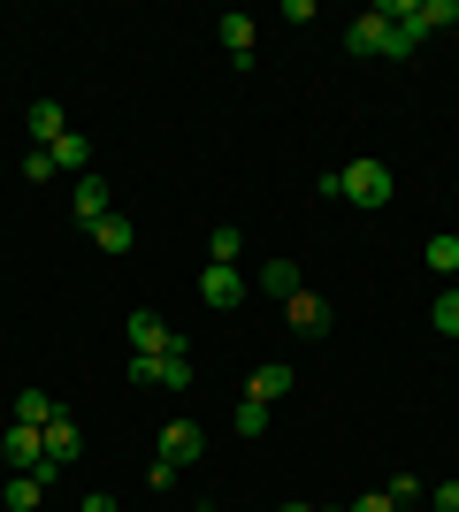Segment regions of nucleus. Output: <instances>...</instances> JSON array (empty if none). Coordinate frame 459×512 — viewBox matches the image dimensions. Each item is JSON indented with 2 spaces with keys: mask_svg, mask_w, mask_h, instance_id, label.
Segmentation results:
<instances>
[{
  "mask_svg": "<svg viewBox=\"0 0 459 512\" xmlns=\"http://www.w3.org/2000/svg\"><path fill=\"white\" fill-rule=\"evenodd\" d=\"M123 337H131V352H184V337H176V329L153 314V306H138V314L123 321Z\"/></svg>",
  "mask_w": 459,
  "mask_h": 512,
  "instance_id": "3",
  "label": "nucleus"
},
{
  "mask_svg": "<svg viewBox=\"0 0 459 512\" xmlns=\"http://www.w3.org/2000/svg\"><path fill=\"white\" fill-rule=\"evenodd\" d=\"M230 428H238V436H268V406H253V398H238V413H230Z\"/></svg>",
  "mask_w": 459,
  "mask_h": 512,
  "instance_id": "20",
  "label": "nucleus"
},
{
  "mask_svg": "<svg viewBox=\"0 0 459 512\" xmlns=\"http://www.w3.org/2000/svg\"><path fill=\"white\" fill-rule=\"evenodd\" d=\"M238 253H245L238 222H215V230H207V260H215V268H238Z\"/></svg>",
  "mask_w": 459,
  "mask_h": 512,
  "instance_id": "14",
  "label": "nucleus"
},
{
  "mask_svg": "<svg viewBox=\"0 0 459 512\" xmlns=\"http://www.w3.org/2000/svg\"><path fill=\"white\" fill-rule=\"evenodd\" d=\"M429 505H437V512H459V482H437V490H429Z\"/></svg>",
  "mask_w": 459,
  "mask_h": 512,
  "instance_id": "24",
  "label": "nucleus"
},
{
  "mask_svg": "<svg viewBox=\"0 0 459 512\" xmlns=\"http://www.w3.org/2000/svg\"><path fill=\"white\" fill-rule=\"evenodd\" d=\"M199 451H207V436H199V421H169V428H161V459H169L176 474L192 467Z\"/></svg>",
  "mask_w": 459,
  "mask_h": 512,
  "instance_id": "6",
  "label": "nucleus"
},
{
  "mask_svg": "<svg viewBox=\"0 0 459 512\" xmlns=\"http://www.w3.org/2000/svg\"><path fill=\"white\" fill-rule=\"evenodd\" d=\"M92 245H100V253H108V260H123V253H131V245H138V230H131V222H123V214H108V222H92Z\"/></svg>",
  "mask_w": 459,
  "mask_h": 512,
  "instance_id": "12",
  "label": "nucleus"
},
{
  "mask_svg": "<svg viewBox=\"0 0 459 512\" xmlns=\"http://www.w3.org/2000/svg\"><path fill=\"white\" fill-rule=\"evenodd\" d=\"M46 153H54V169H69V176H92V138H85V130H62V138H54Z\"/></svg>",
  "mask_w": 459,
  "mask_h": 512,
  "instance_id": "11",
  "label": "nucleus"
},
{
  "mask_svg": "<svg viewBox=\"0 0 459 512\" xmlns=\"http://www.w3.org/2000/svg\"><path fill=\"white\" fill-rule=\"evenodd\" d=\"M238 299H245V276H238V268H215V260H207V268H199V306H207V314H230Z\"/></svg>",
  "mask_w": 459,
  "mask_h": 512,
  "instance_id": "4",
  "label": "nucleus"
},
{
  "mask_svg": "<svg viewBox=\"0 0 459 512\" xmlns=\"http://www.w3.org/2000/svg\"><path fill=\"white\" fill-rule=\"evenodd\" d=\"M337 192H345L352 207H391L398 176H391V161H352V169H337Z\"/></svg>",
  "mask_w": 459,
  "mask_h": 512,
  "instance_id": "1",
  "label": "nucleus"
},
{
  "mask_svg": "<svg viewBox=\"0 0 459 512\" xmlns=\"http://www.w3.org/2000/svg\"><path fill=\"white\" fill-rule=\"evenodd\" d=\"M62 130H69L62 100H31V138H39V146H54V138H62Z\"/></svg>",
  "mask_w": 459,
  "mask_h": 512,
  "instance_id": "15",
  "label": "nucleus"
},
{
  "mask_svg": "<svg viewBox=\"0 0 459 512\" xmlns=\"http://www.w3.org/2000/svg\"><path fill=\"white\" fill-rule=\"evenodd\" d=\"M222 46H230V62H238V69H253V16L230 8V16H222Z\"/></svg>",
  "mask_w": 459,
  "mask_h": 512,
  "instance_id": "13",
  "label": "nucleus"
},
{
  "mask_svg": "<svg viewBox=\"0 0 459 512\" xmlns=\"http://www.w3.org/2000/svg\"><path fill=\"white\" fill-rule=\"evenodd\" d=\"M245 398H253V406L291 398V367H284V360H261V367H253V383H245Z\"/></svg>",
  "mask_w": 459,
  "mask_h": 512,
  "instance_id": "10",
  "label": "nucleus"
},
{
  "mask_svg": "<svg viewBox=\"0 0 459 512\" xmlns=\"http://www.w3.org/2000/svg\"><path fill=\"white\" fill-rule=\"evenodd\" d=\"M0 459H8L16 474H39V467H46V428H16V421H8V436H0Z\"/></svg>",
  "mask_w": 459,
  "mask_h": 512,
  "instance_id": "5",
  "label": "nucleus"
},
{
  "mask_svg": "<svg viewBox=\"0 0 459 512\" xmlns=\"http://www.w3.org/2000/svg\"><path fill=\"white\" fill-rule=\"evenodd\" d=\"M284 512H314V505H284Z\"/></svg>",
  "mask_w": 459,
  "mask_h": 512,
  "instance_id": "28",
  "label": "nucleus"
},
{
  "mask_svg": "<svg viewBox=\"0 0 459 512\" xmlns=\"http://www.w3.org/2000/svg\"><path fill=\"white\" fill-rule=\"evenodd\" d=\"M429 321H437V337H459V291H437V306H429Z\"/></svg>",
  "mask_w": 459,
  "mask_h": 512,
  "instance_id": "21",
  "label": "nucleus"
},
{
  "mask_svg": "<svg viewBox=\"0 0 459 512\" xmlns=\"http://www.w3.org/2000/svg\"><path fill=\"white\" fill-rule=\"evenodd\" d=\"M23 176H31V184H46V176H62V169H54V153H46V146H31V153H23Z\"/></svg>",
  "mask_w": 459,
  "mask_h": 512,
  "instance_id": "23",
  "label": "nucleus"
},
{
  "mask_svg": "<svg viewBox=\"0 0 459 512\" xmlns=\"http://www.w3.org/2000/svg\"><path fill=\"white\" fill-rule=\"evenodd\" d=\"M46 490H54V467H39V474H8L0 505H8V512H39V505H46Z\"/></svg>",
  "mask_w": 459,
  "mask_h": 512,
  "instance_id": "7",
  "label": "nucleus"
},
{
  "mask_svg": "<svg viewBox=\"0 0 459 512\" xmlns=\"http://www.w3.org/2000/svg\"><path fill=\"white\" fill-rule=\"evenodd\" d=\"M444 23H459V0H421V31H444Z\"/></svg>",
  "mask_w": 459,
  "mask_h": 512,
  "instance_id": "22",
  "label": "nucleus"
},
{
  "mask_svg": "<svg viewBox=\"0 0 459 512\" xmlns=\"http://www.w3.org/2000/svg\"><path fill=\"white\" fill-rule=\"evenodd\" d=\"M383 497H391L398 512H421V505H429V490H421L414 474H391V482H383Z\"/></svg>",
  "mask_w": 459,
  "mask_h": 512,
  "instance_id": "19",
  "label": "nucleus"
},
{
  "mask_svg": "<svg viewBox=\"0 0 459 512\" xmlns=\"http://www.w3.org/2000/svg\"><path fill=\"white\" fill-rule=\"evenodd\" d=\"M54 413H62V406H54L46 390H16V428H46Z\"/></svg>",
  "mask_w": 459,
  "mask_h": 512,
  "instance_id": "16",
  "label": "nucleus"
},
{
  "mask_svg": "<svg viewBox=\"0 0 459 512\" xmlns=\"http://www.w3.org/2000/svg\"><path fill=\"white\" fill-rule=\"evenodd\" d=\"M421 260H429V276H459V237H452V230H437Z\"/></svg>",
  "mask_w": 459,
  "mask_h": 512,
  "instance_id": "18",
  "label": "nucleus"
},
{
  "mask_svg": "<svg viewBox=\"0 0 459 512\" xmlns=\"http://www.w3.org/2000/svg\"><path fill=\"white\" fill-rule=\"evenodd\" d=\"M69 459H85V436H77V421H69V413H54V421H46V467L62 474Z\"/></svg>",
  "mask_w": 459,
  "mask_h": 512,
  "instance_id": "8",
  "label": "nucleus"
},
{
  "mask_svg": "<svg viewBox=\"0 0 459 512\" xmlns=\"http://www.w3.org/2000/svg\"><path fill=\"white\" fill-rule=\"evenodd\" d=\"M352 512H398V505H391L383 490H368V497H352Z\"/></svg>",
  "mask_w": 459,
  "mask_h": 512,
  "instance_id": "25",
  "label": "nucleus"
},
{
  "mask_svg": "<svg viewBox=\"0 0 459 512\" xmlns=\"http://www.w3.org/2000/svg\"><path fill=\"white\" fill-rule=\"evenodd\" d=\"M69 214H77V222H85V230H92V222H108V184H100V176H77V192H69Z\"/></svg>",
  "mask_w": 459,
  "mask_h": 512,
  "instance_id": "9",
  "label": "nucleus"
},
{
  "mask_svg": "<svg viewBox=\"0 0 459 512\" xmlns=\"http://www.w3.org/2000/svg\"><path fill=\"white\" fill-rule=\"evenodd\" d=\"M77 512H123V505H115L108 490H92V497H85V505H77Z\"/></svg>",
  "mask_w": 459,
  "mask_h": 512,
  "instance_id": "26",
  "label": "nucleus"
},
{
  "mask_svg": "<svg viewBox=\"0 0 459 512\" xmlns=\"http://www.w3.org/2000/svg\"><path fill=\"white\" fill-rule=\"evenodd\" d=\"M284 329H291V337H329V299L299 283V291L284 299Z\"/></svg>",
  "mask_w": 459,
  "mask_h": 512,
  "instance_id": "2",
  "label": "nucleus"
},
{
  "mask_svg": "<svg viewBox=\"0 0 459 512\" xmlns=\"http://www.w3.org/2000/svg\"><path fill=\"white\" fill-rule=\"evenodd\" d=\"M314 512H322V505H314ZM329 512H352V505H329Z\"/></svg>",
  "mask_w": 459,
  "mask_h": 512,
  "instance_id": "27",
  "label": "nucleus"
},
{
  "mask_svg": "<svg viewBox=\"0 0 459 512\" xmlns=\"http://www.w3.org/2000/svg\"><path fill=\"white\" fill-rule=\"evenodd\" d=\"M299 283H306V276H299V268H291V260H268V268H261V291H268V299H276V306H284L291 291H299Z\"/></svg>",
  "mask_w": 459,
  "mask_h": 512,
  "instance_id": "17",
  "label": "nucleus"
}]
</instances>
